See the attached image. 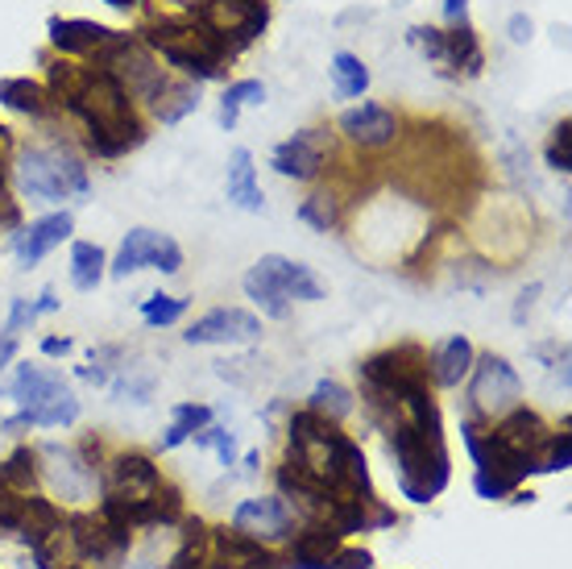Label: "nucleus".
Listing matches in <instances>:
<instances>
[{
    "label": "nucleus",
    "mask_w": 572,
    "mask_h": 569,
    "mask_svg": "<svg viewBox=\"0 0 572 569\" xmlns=\"http://www.w3.org/2000/svg\"><path fill=\"white\" fill-rule=\"evenodd\" d=\"M286 465L332 495V503H348V499H373V483H369V465L361 444H353L336 428V420L315 416L311 407L290 416V458Z\"/></svg>",
    "instance_id": "obj_1"
},
{
    "label": "nucleus",
    "mask_w": 572,
    "mask_h": 569,
    "mask_svg": "<svg viewBox=\"0 0 572 569\" xmlns=\"http://www.w3.org/2000/svg\"><path fill=\"white\" fill-rule=\"evenodd\" d=\"M55 92L59 100L83 126H87V146L100 158H121L145 142V126L133 117L129 92L112 71H75V67H55Z\"/></svg>",
    "instance_id": "obj_2"
},
{
    "label": "nucleus",
    "mask_w": 572,
    "mask_h": 569,
    "mask_svg": "<svg viewBox=\"0 0 572 569\" xmlns=\"http://www.w3.org/2000/svg\"><path fill=\"white\" fill-rule=\"evenodd\" d=\"M9 395L17 400V416L4 420V428H62V424L80 420V400L59 370L17 366Z\"/></svg>",
    "instance_id": "obj_3"
},
{
    "label": "nucleus",
    "mask_w": 572,
    "mask_h": 569,
    "mask_svg": "<svg viewBox=\"0 0 572 569\" xmlns=\"http://www.w3.org/2000/svg\"><path fill=\"white\" fill-rule=\"evenodd\" d=\"M145 46H154L170 67H179L191 80H216L225 67L228 50L204 25H183V22H158L145 29Z\"/></svg>",
    "instance_id": "obj_4"
},
{
    "label": "nucleus",
    "mask_w": 572,
    "mask_h": 569,
    "mask_svg": "<svg viewBox=\"0 0 572 569\" xmlns=\"http://www.w3.org/2000/svg\"><path fill=\"white\" fill-rule=\"evenodd\" d=\"M17 183L29 200H67L87 191V167L67 150H25L17 158Z\"/></svg>",
    "instance_id": "obj_5"
},
{
    "label": "nucleus",
    "mask_w": 572,
    "mask_h": 569,
    "mask_svg": "<svg viewBox=\"0 0 572 569\" xmlns=\"http://www.w3.org/2000/svg\"><path fill=\"white\" fill-rule=\"evenodd\" d=\"M195 22L204 25L207 34L233 55L237 46L253 43V38L266 29L270 9L266 0H200Z\"/></svg>",
    "instance_id": "obj_6"
},
{
    "label": "nucleus",
    "mask_w": 572,
    "mask_h": 569,
    "mask_svg": "<svg viewBox=\"0 0 572 569\" xmlns=\"http://www.w3.org/2000/svg\"><path fill=\"white\" fill-rule=\"evenodd\" d=\"M67 532H71V545L80 553L83 561H92L96 569H117L129 553V541H133V527L117 524L108 515H87V511H75L67 515Z\"/></svg>",
    "instance_id": "obj_7"
},
{
    "label": "nucleus",
    "mask_w": 572,
    "mask_h": 569,
    "mask_svg": "<svg viewBox=\"0 0 572 569\" xmlns=\"http://www.w3.org/2000/svg\"><path fill=\"white\" fill-rule=\"evenodd\" d=\"M519 395H523V382H519V370L507 358L486 354L481 361H473V382H469L473 416L498 420L511 407H519Z\"/></svg>",
    "instance_id": "obj_8"
},
{
    "label": "nucleus",
    "mask_w": 572,
    "mask_h": 569,
    "mask_svg": "<svg viewBox=\"0 0 572 569\" xmlns=\"http://www.w3.org/2000/svg\"><path fill=\"white\" fill-rule=\"evenodd\" d=\"M142 266H154L163 274H175L183 266V250L170 233H158V229H133L129 237L121 241V250L112 258L108 274L112 278H124V274L142 271Z\"/></svg>",
    "instance_id": "obj_9"
},
{
    "label": "nucleus",
    "mask_w": 572,
    "mask_h": 569,
    "mask_svg": "<svg viewBox=\"0 0 572 569\" xmlns=\"http://www.w3.org/2000/svg\"><path fill=\"white\" fill-rule=\"evenodd\" d=\"M295 527V507L286 503L283 495H266V499H246L233 511V532H241L258 545H274L286 541Z\"/></svg>",
    "instance_id": "obj_10"
},
{
    "label": "nucleus",
    "mask_w": 572,
    "mask_h": 569,
    "mask_svg": "<svg viewBox=\"0 0 572 569\" xmlns=\"http://www.w3.org/2000/svg\"><path fill=\"white\" fill-rule=\"evenodd\" d=\"M41 462H50L41 474H46V483L59 490L62 499H92L96 495V465L83 458L80 449H67V444H41L38 449Z\"/></svg>",
    "instance_id": "obj_11"
},
{
    "label": "nucleus",
    "mask_w": 572,
    "mask_h": 569,
    "mask_svg": "<svg viewBox=\"0 0 572 569\" xmlns=\"http://www.w3.org/2000/svg\"><path fill=\"white\" fill-rule=\"evenodd\" d=\"M262 337V320L241 308H216L183 333L187 345H249Z\"/></svg>",
    "instance_id": "obj_12"
},
{
    "label": "nucleus",
    "mask_w": 572,
    "mask_h": 569,
    "mask_svg": "<svg viewBox=\"0 0 572 569\" xmlns=\"http://www.w3.org/2000/svg\"><path fill=\"white\" fill-rule=\"evenodd\" d=\"M498 428H493V437L502 441V449H511L514 458H523V462H532L539 470V453H544V444H548V424L535 416L532 407H511L507 416H498Z\"/></svg>",
    "instance_id": "obj_13"
},
{
    "label": "nucleus",
    "mask_w": 572,
    "mask_h": 569,
    "mask_svg": "<svg viewBox=\"0 0 572 569\" xmlns=\"http://www.w3.org/2000/svg\"><path fill=\"white\" fill-rule=\"evenodd\" d=\"M253 271L266 278L270 287L278 292L283 299H303V304H315V299H324V283L311 274V266L303 262H290L283 253H266Z\"/></svg>",
    "instance_id": "obj_14"
},
{
    "label": "nucleus",
    "mask_w": 572,
    "mask_h": 569,
    "mask_svg": "<svg viewBox=\"0 0 572 569\" xmlns=\"http://www.w3.org/2000/svg\"><path fill=\"white\" fill-rule=\"evenodd\" d=\"M274 170L286 175V179H315L324 170V133L320 129H303L295 138H286L283 146L274 150Z\"/></svg>",
    "instance_id": "obj_15"
},
{
    "label": "nucleus",
    "mask_w": 572,
    "mask_h": 569,
    "mask_svg": "<svg viewBox=\"0 0 572 569\" xmlns=\"http://www.w3.org/2000/svg\"><path fill=\"white\" fill-rule=\"evenodd\" d=\"M341 133L361 150H382L398 138V117L382 105H357L341 117Z\"/></svg>",
    "instance_id": "obj_16"
},
{
    "label": "nucleus",
    "mask_w": 572,
    "mask_h": 569,
    "mask_svg": "<svg viewBox=\"0 0 572 569\" xmlns=\"http://www.w3.org/2000/svg\"><path fill=\"white\" fill-rule=\"evenodd\" d=\"M71 229H75L71 212H55V216H41V221H34L29 229H21L17 237H13V250H17L21 266H38L46 253L55 250V246H62V241L71 237Z\"/></svg>",
    "instance_id": "obj_17"
},
{
    "label": "nucleus",
    "mask_w": 572,
    "mask_h": 569,
    "mask_svg": "<svg viewBox=\"0 0 572 569\" xmlns=\"http://www.w3.org/2000/svg\"><path fill=\"white\" fill-rule=\"evenodd\" d=\"M50 43L59 46L62 55H100L104 46L117 38V29H108L100 22H80V17H50Z\"/></svg>",
    "instance_id": "obj_18"
},
{
    "label": "nucleus",
    "mask_w": 572,
    "mask_h": 569,
    "mask_svg": "<svg viewBox=\"0 0 572 569\" xmlns=\"http://www.w3.org/2000/svg\"><path fill=\"white\" fill-rule=\"evenodd\" d=\"M473 370V341L469 337H449L431 349L428 375L436 387H456Z\"/></svg>",
    "instance_id": "obj_19"
},
{
    "label": "nucleus",
    "mask_w": 572,
    "mask_h": 569,
    "mask_svg": "<svg viewBox=\"0 0 572 569\" xmlns=\"http://www.w3.org/2000/svg\"><path fill=\"white\" fill-rule=\"evenodd\" d=\"M228 200L237 204V209L246 212H262L266 209V195L258 188V170H253V154L246 146L233 150V158H228Z\"/></svg>",
    "instance_id": "obj_20"
},
{
    "label": "nucleus",
    "mask_w": 572,
    "mask_h": 569,
    "mask_svg": "<svg viewBox=\"0 0 572 569\" xmlns=\"http://www.w3.org/2000/svg\"><path fill=\"white\" fill-rule=\"evenodd\" d=\"M345 545V536L332 524L311 520L303 532H295V545H290V561H327L336 548Z\"/></svg>",
    "instance_id": "obj_21"
},
{
    "label": "nucleus",
    "mask_w": 572,
    "mask_h": 569,
    "mask_svg": "<svg viewBox=\"0 0 572 569\" xmlns=\"http://www.w3.org/2000/svg\"><path fill=\"white\" fill-rule=\"evenodd\" d=\"M212 532L200 520H187L183 524V548L170 557L166 569H212Z\"/></svg>",
    "instance_id": "obj_22"
},
{
    "label": "nucleus",
    "mask_w": 572,
    "mask_h": 569,
    "mask_svg": "<svg viewBox=\"0 0 572 569\" xmlns=\"http://www.w3.org/2000/svg\"><path fill=\"white\" fill-rule=\"evenodd\" d=\"M207 424H212V407H204V403H175V407H170V428H166L163 437V449H179V444L191 441Z\"/></svg>",
    "instance_id": "obj_23"
},
{
    "label": "nucleus",
    "mask_w": 572,
    "mask_h": 569,
    "mask_svg": "<svg viewBox=\"0 0 572 569\" xmlns=\"http://www.w3.org/2000/svg\"><path fill=\"white\" fill-rule=\"evenodd\" d=\"M104 250L92 246V241H75L71 246V287L75 292H96L104 278Z\"/></svg>",
    "instance_id": "obj_24"
},
{
    "label": "nucleus",
    "mask_w": 572,
    "mask_h": 569,
    "mask_svg": "<svg viewBox=\"0 0 572 569\" xmlns=\"http://www.w3.org/2000/svg\"><path fill=\"white\" fill-rule=\"evenodd\" d=\"M0 105L13 108V112H25V117H41L50 108V96L34 80H0Z\"/></svg>",
    "instance_id": "obj_25"
},
{
    "label": "nucleus",
    "mask_w": 572,
    "mask_h": 569,
    "mask_svg": "<svg viewBox=\"0 0 572 569\" xmlns=\"http://www.w3.org/2000/svg\"><path fill=\"white\" fill-rule=\"evenodd\" d=\"M332 92L341 96V100H348V96H361L369 87V71L366 63L357 59V55H348V50H341V55H332Z\"/></svg>",
    "instance_id": "obj_26"
},
{
    "label": "nucleus",
    "mask_w": 572,
    "mask_h": 569,
    "mask_svg": "<svg viewBox=\"0 0 572 569\" xmlns=\"http://www.w3.org/2000/svg\"><path fill=\"white\" fill-rule=\"evenodd\" d=\"M440 63L465 67L469 75L481 71V46H477V34L469 25H452V34H444V59Z\"/></svg>",
    "instance_id": "obj_27"
},
{
    "label": "nucleus",
    "mask_w": 572,
    "mask_h": 569,
    "mask_svg": "<svg viewBox=\"0 0 572 569\" xmlns=\"http://www.w3.org/2000/svg\"><path fill=\"white\" fill-rule=\"evenodd\" d=\"M0 483L17 495H34L38 486V453L34 449H13L9 462H0Z\"/></svg>",
    "instance_id": "obj_28"
},
{
    "label": "nucleus",
    "mask_w": 572,
    "mask_h": 569,
    "mask_svg": "<svg viewBox=\"0 0 572 569\" xmlns=\"http://www.w3.org/2000/svg\"><path fill=\"white\" fill-rule=\"evenodd\" d=\"M311 412H315V416H327V420H345L348 412H353V391L332 379L315 382V391H311Z\"/></svg>",
    "instance_id": "obj_29"
},
{
    "label": "nucleus",
    "mask_w": 572,
    "mask_h": 569,
    "mask_svg": "<svg viewBox=\"0 0 572 569\" xmlns=\"http://www.w3.org/2000/svg\"><path fill=\"white\" fill-rule=\"evenodd\" d=\"M195 108H200V87L183 84V87H163L154 112H158L163 126H175V121H183L187 112H195Z\"/></svg>",
    "instance_id": "obj_30"
},
{
    "label": "nucleus",
    "mask_w": 572,
    "mask_h": 569,
    "mask_svg": "<svg viewBox=\"0 0 572 569\" xmlns=\"http://www.w3.org/2000/svg\"><path fill=\"white\" fill-rule=\"evenodd\" d=\"M262 100H266V87L258 84V80H237V84H228L225 100H221V126L233 129L237 126V117H241V108L262 105Z\"/></svg>",
    "instance_id": "obj_31"
},
{
    "label": "nucleus",
    "mask_w": 572,
    "mask_h": 569,
    "mask_svg": "<svg viewBox=\"0 0 572 569\" xmlns=\"http://www.w3.org/2000/svg\"><path fill=\"white\" fill-rule=\"evenodd\" d=\"M246 296L253 299V304H258V308H262L266 317H274V320H286V317H290V299L278 296V292H274V287H270V283H266V278H262L258 271H249V274H246Z\"/></svg>",
    "instance_id": "obj_32"
},
{
    "label": "nucleus",
    "mask_w": 572,
    "mask_h": 569,
    "mask_svg": "<svg viewBox=\"0 0 572 569\" xmlns=\"http://www.w3.org/2000/svg\"><path fill=\"white\" fill-rule=\"evenodd\" d=\"M373 566V557H369L366 548H336L327 561H278L274 569H369Z\"/></svg>",
    "instance_id": "obj_33"
},
{
    "label": "nucleus",
    "mask_w": 572,
    "mask_h": 569,
    "mask_svg": "<svg viewBox=\"0 0 572 569\" xmlns=\"http://www.w3.org/2000/svg\"><path fill=\"white\" fill-rule=\"evenodd\" d=\"M187 312V299H175V296H145L142 299V320L150 329H166V324H175V320Z\"/></svg>",
    "instance_id": "obj_34"
},
{
    "label": "nucleus",
    "mask_w": 572,
    "mask_h": 569,
    "mask_svg": "<svg viewBox=\"0 0 572 569\" xmlns=\"http://www.w3.org/2000/svg\"><path fill=\"white\" fill-rule=\"evenodd\" d=\"M299 221H307L311 229L327 233L336 221H341V209H336V195H327V191H320V195H311V200H303V209H299Z\"/></svg>",
    "instance_id": "obj_35"
},
{
    "label": "nucleus",
    "mask_w": 572,
    "mask_h": 569,
    "mask_svg": "<svg viewBox=\"0 0 572 569\" xmlns=\"http://www.w3.org/2000/svg\"><path fill=\"white\" fill-rule=\"evenodd\" d=\"M55 308H59L55 292H41L38 304H29V299H13V312H9V333H17V329H25V324H34L41 312H55Z\"/></svg>",
    "instance_id": "obj_36"
},
{
    "label": "nucleus",
    "mask_w": 572,
    "mask_h": 569,
    "mask_svg": "<svg viewBox=\"0 0 572 569\" xmlns=\"http://www.w3.org/2000/svg\"><path fill=\"white\" fill-rule=\"evenodd\" d=\"M191 441L200 444V449H216L221 453V462L233 465L237 462V437L228 432V428H216V424H207V428H200Z\"/></svg>",
    "instance_id": "obj_37"
},
{
    "label": "nucleus",
    "mask_w": 572,
    "mask_h": 569,
    "mask_svg": "<svg viewBox=\"0 0 572 569\" xmlns=\"http://www.w3.org/2000/svg\"><path fill=\"white\" fill-rule=\"evenodd\" d=\"M569 458H572L569 432H560V437H548L544 453H539V474H564V470H569Z\"/></svg>",
    "instance_id": "obj_38"
},
{
    "label": "nucleus",
    "mask_w": 572,
    "mask_h": 569,
    "mask_svg": "<svg viewBox=\"0 0 572 569\" xmlns=\"http://www.w3.org/2000/svg\"><path fill=\"white\" fill-rule=\"evenodd\" d=\"M548 167L560 170V175H569L572 170V126L569 121H560L552 129V146H548Z\"/></svg>",
    "instance_id": "obj_39"
},
{
    "label": "nucleus",
    "mask_w": 572,
    "mask_h": 569,
    "mask_svg": "<svg viewBox=\"0 0 572 569\" xmlns=\"http://www.w3.org/2000/svg\"><path fill=\"white\" fill-rule=\"evenodd\" d=\"M17 524H21V495L0 483V527L17 532Z\"/></svg>",
    "instance_id": "obj_40"
},
{
    "label": "nucleus",
    "mask_w": 572,
    "mask_h": 569,
    "mask_svg": "<svg viewBox=\"0 0 572 569\" xmlns=\"http://www.w3.org/2000/svg\"><path fill=\"white\" fill-rule=\"evenodd\" d=\"M532 17H523V13H514L511 17V43L514 46H523V43H532Z\"/></svg>",
    "instance_id": "obj_41"
},
{
    "label": "nucleus",
    "mask_w": 572,
    "mask_h": 569,
    "mask_svg": "<svg viewBox=\"0 0 572 569\" xmlns=\"http://www.w3.org/2000/svg\"><path fill=\"white\" fill-rule=\"evenodd\" d=\"M465 17H469V0H444V22L465 25Z\"/></svg>",
    "instance_id": "obj_42"
},
{
    "label": "nucleus",
    "mask_w": 572,
    "mask_h": 569,
    "mask_svg": "<svg viewBox=\"0 0 572 569\" xmlns=\"http://www.w3.org/2000/svg\"><path fill=\"white\" fill-rule=\"evenodd\" d=\"M13 358H17V337L4 329V333H0V370H4V366H9Z\"/></svg>",
    "instance_id": "obj_43"
},
{
    "label": "nucleus",
    "mask_w": 572,
    "mask_h": 569,
    "mask_svg": "<svg viewBox=\"0 0 572 569\" xmlns=\"http://www.w3.org/2000/svg\"><path fill=\"white\" fill-rule=\"evenodd\" d=\"M41 354H50V358L71 354V337H46V341H41Z\"/></svg>",
    "instance_id": "obj_44"
},
{
    "label": "nucleus",
    "mask_w": 572,
    "mask_h": 569,
    "mask_svg": "<svg viewBox=\"0 0 572 569\" xmlns=\"http://www.w3.org/2000/svg\"><path fill=\"white\" fill-rule=\"evenodd\" d=\"M104 4H108V9H138L142 0H104Z\"/></svg>",
    "instance_id": "obj_45"
},
{
    "label": "nucleus",
    "mask_w": 572,
    "mask_h": 569,
    "mask_svg": "<svg viewBox=\"0 0 572 569\" xmlns=\"http://www.w3.org/2000/svg\"><path fill=\"white\" fill-rule=\"evenodd\" d=\"M4 133H9V129H4V126H0V142H4Z\"/></svg>",
    "instance_id": "obj_46"
},
{
    "label": "nucleus",
    "mask_w": 572,
    "mask_h": 569,
    "mask_svg": "<svg viewBox=\"0 0 572 569\" xmlns=\"http://www.w3.org/2000/svg\"><path fill=\"white\" fill-rule=\"evenodd\" d=\"M67 569H87V566H67Z\"/></svg>",
    "instance_id": "obj_47"
}]
</instances>
